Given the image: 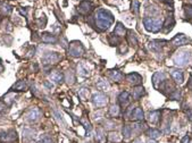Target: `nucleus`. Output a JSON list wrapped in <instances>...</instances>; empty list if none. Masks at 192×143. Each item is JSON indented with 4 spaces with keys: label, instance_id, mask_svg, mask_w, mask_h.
Wrapping results in <instances>:
<instances>
[{
    "label": "nucleus",
    "instance_id": "obj_47",
    "mask_svg": "<svg viewBox=\"0 0 192 143\" xmlns=\"http://www.w3.org/2000/svg\"><path fill=\"white\" fill-rule=\"evenodd\" d=\"M4 71V66H2V64H1V61H0V73Z\"/></svg>",
    "mask_w": 192,
    "mask_h": 143
},
{
    "label": "nucleus",
    "instance_id": "obj_27",
    "mask_svg": "<svg viewBox=\"0 0 192 143\" xmlns=\"http://www.w3.org/2000/svg\"><path fill=\"white\" fill-rule=\"evenodd\" d=\"M109 114H110V116H113V117H117V116L120 115V107H118L117 105H113L112 107H110Z\"/></svg>",
    "mask_w": 192,
    "mask_h": 143
},
{
    "label": "nucleus",
    "instance_id": "obj_8",
    "mask_svg": "<svg viewBox=\"0 0 192 143\" xmlns=\"http://www.w3.org/2000/svg\"><path fill=\"white\" fill-rule=\"evenodd\" d=\"M77 10H79V13L82 14V15H88V14H90V13L93 10V5H92L90 1H82V2L79 5Z\"/></svg>",
    "mask_w": 192,
    "mask_h": 143
},
{
    "label": "nucleus",
    "instance_id": "obj_30",
    "mask_svg": "<svg viewBox=\"0 0 192 143\" xmlns=\"http://www.w3.org/2000/svg\"><path fill=\"white\" fill-rule=\"evenodd\" d=\"M128 43L132 44V46H136V43H138V40H136L134 33H132V32L128 33Z\"/></svg>",
    "mask_w": 192,
    "mask_h": 143
},
{
    "label": "nucleus",
    "instance_id": "obj_3",
    "mask_svg": "<svg viewBox=\"0 0 192 143\" xmlns=\"http://www.w3.org/2000/svg\"><path fill=\"white\" fill-rule=\"evenodd\" d=\"M189 60H190V52L189 51H179L173 57V61L179 67L185 66L189 63Z\"/></svg>",
    "mask_w": 192,
    "mask_h": 143
},
{
    "label": "nucleus",
    "instance_id": "obj_20",
    "mask_svg": "<svg viewBox=\"0 0 192 143\" xmlns=\"http://www.w3.org/2000/svg\"><path fill=\"white\" fill-rule=\"evenodd\" d=\"M114 33L116 34L117 36H124L125 33H126V30H125L124 25L122 23H117L116 24V28H115V31Z\"/></svg>",
    "mask_w": 192,
    "mask_h": 143
},
{
    "label": "nucleus",
    "instance_id": "obj_24",
    "mask_svg": "<svg viewBox=\"0 0 192 143\" xmlns=\"http://www.w3.org/2000/svg\"><path fill=\"white\" fill-rule=\"evenodd\" d=\"M0 9H1V12L4 13L5 15H9L12 13V6L8 2H1L0 4Z\"/></svg>",
    "mask_w": 192,
    "mask_h": 143
},
{
    "label": "nucleus",
    "instance_id": "obj_14",
    "mask_svg": "<svg viewBox=\"0 0 192 143\" xmlns=\"http://www.w3.org/2000/svg\"><path fill=\"white\" fill-rule=\"evenodd\" d=\"M169 72H171V75H172V77L174 79V81H175L176 83H179V84L183 83V79H184L183 72L180 71V69H173V68Z\"/></svg>",
    "mask_w": 192,
    "mask_h": 143
},
{
    "label": "nucleus",
    "instance_id": "obj_22",
    "mask_svg": "<svg viewBox=\"0 0 192 143\" xmlns=\"http://www.w3.org/2000/svg\"><path fill=\"white\" fill-rule=\"evenodd\" d=\"M110 77H112V79H114L115 82H120L122 79H124V76H123V74L120 73V71H112L110 72Z\"/></svg>",
    "mask_w": 192,
    "mask_h": 143
},
{
    "label": "nucleus",
    "instance_id": "obj_28",
    "mask_svg": "<svg viewBox=\"0 0 192 143\" xmlns=\"http://www.w3.org/2000/svg\"><path fill=\"white\" fill-rule=\"evenodd\" d=\"M77 73L82 76H88L89 75V69H87V68L84 67L82 64H80V65L77 66Z\"/></svg>",
    "mask_w": 192,
    "mask_h": 143
},
{
    "label": "nucleus",
    "instance_id": "obj_17",
    "mask_svg": "<svg viewBox=\"0 0 192 143\" xmlns=\"http://www.w3.org/2000/svg\"><path fill=\"white\" fill-rule=\"evenodd\" d=\"M41 39L43 41L44 43H56L57 42V38L55 35H52L50 33H43Z\"/></svg>",
    "mask_w": 192,
    "mask_h": 143
},
{
    "label": "nucleus",
    "instance_id": "obj_10",
    "mask_svg": "<svg viewBox=\"0 0 192 143\" xmlns=\"http://www.w3.org/2000/svg\"><path fill=\"white\" fill-rule=\"evenodd\" d=\"M118 101H120V105L122 107L126 108L130 105V102H131V95H130V93L127 91L122 92L120 94V97H118Z\"/></svg>",
    "mask_w": 192,
    "mask_h": 143
},
{
    "label": "nucleus",
    "instance_id": "obj_36",
    "mask_svg": "<svg viewBox=\"0 0 192 143\" xmlns=\"http://www.w3.org/2000/svg\"><path fill=\"white\" fill-rule=\"evenodd\" d=\"M87 93H89V91L87 90V89H82V91L80 92V95L82 99H85L87 98Z\"/></svg>",
    "mask_w": 192,
    "mask_h": 143
},
{
    "label": "nucleus",
    "instance_id": "obj_46",
    "mask_svg": "<svg viewBox=\"0 0 192 143\" xmlns=\"http://www.w3.org/2000/svg\"><path fill=\"white\" fill-rule=\"evenodd\" d=\"M188 87H190V89H192V77H191V79H190V83L188 84Z\"/></svg>",
    "mask_w": 192,
    "mask_h": 143
},
{
    "label": "nucleus",
    "instance_id": "obj_18",
    "mask_svg": "<svg viewBox=\"0 0 192 143\" xmlns=\"http://www.w3.org/2000/svg\"><path fill=\"white\" fill-rule=\"evenodd\" d=\"M97 87L99 89V90H102V91H108L109 89H110V84L104 79H98V82H97Z\"/></svg>",
    "mask_w": 192,
    "mask_h": 143
},
{
    "label": "nucleus",
    "instance_id": "obj_34",
    "mask_svg": "<svg viewBox=\"0 0 192 143\" xmlns=\"http://www.w3.org/2000/svg\"><path fill=\"white\" fill-rule=\"evenodd\" d=\"M109 140H110V141H120V138L118 136L117 133H112V134L109 135Z\"/></svg>",
    "mask_w": 192,
    "mask_h": 143
},
{
    "label": "nucleus",
    "instance_id": "obj_11",
    "mask_svg": "<svg viewBox=\"0 0 192 143\" xmlns=\"http://www.w3.org/2000/svg\"><path fill=\"white\" fill-rule=\"evenodd\" d=\"M126 79L128 83L133 84V85H140L142 82V77H141L138 73H130L126 75Z\"/></svg>",
    "mask_w": 192,
    "mask_h": 143
},
{
    "label": "nucleus",
    "instance_id": "obj_43",
    "mask_svg": "<svg viewBox=\"0 0 192 143\" xmlns=\"http://www.w3.org/2000/svg\"><path fill=\"white\" fill-rule=\"evenodd\" d=\"M44 85H46V86H48V87H50V89L52 87V84L48 83V82H44Z\"/></svg>",
    "mask_w": 192,
    "mask_h": 143
},
{
    "label": "nucleus",
    "instance_id": "obj_5",
    "mask_svg": "<svg viewBox=\"0 0 192 143\" xmlns=\"http://www.w3.org/2000/svg\"><path fill=\"white\" fill-rule=\"evenodd\" d=\"M17 140V133L14 130L0 133V142L1 143H15Z\"/></svg>",
    "mask_w": 192,
    "mask_h": 143
},
{
    "label": "nucleus",
    "instance_id": "obj_26",
    "mask_svg": "<svg viewBox=\"0 0 192 143\" xmlns=\"http://www.w3.org/2000/svg\"><path fill=\"white\" fill-rule=\"evenodd\" d=\"M147 135L150 136L151 139L156 140L160 136V132L158 131V130H155V128H150V130H148V132H147Z\"/></svg>",
    "mask_w": 192,
    "mask_h": 143
},
{
    "label": "nucleus",
    "instance_id": "obj_1",
    "mask_svg": "<svg viewBox=\"0 0 192 143\" xmlns=\"http://www.w3.org/2000/svg\"><path fill=\"white\" fill-rule=\"evenodd\" d=\"M94 20H96L97 28L101 31H105L114 23V16L112 13L106 9H99L94 16Z\"/></svg>",
    "mask_w": 192,
    "mask_h": 143
},
{
    "label": "nucleus",
    "instance_id": "obj_37",
    "mask_svg": "<svg viewBox=\"0 0 192 143\" xmlns=\"http://www.w3.org/2000/svg\"><path fill=\"white\" fill-rule=\"evenodd\" d=\"M104 140V133H102V131L101 130H98V141H102Z\"/></svg>",
    "mask_w": 192,
    "mask_h": 143
},
{
    "label": "nucleus",
    "instance_id": "obj_23",
    "mask_svg": "<svg viewBox=\"0 0 192 143\" xmlns=\"http://www.w3.org/2000/svg\"><path fill=\"white\" fill-rule=\"evenodd\" d=\"M132 94H133V98L134 99H136V100H139L142 97V95L144 94V89L142 86H138V87H135L134 90H133V92H132Z\"/></svg>",
    "mask_w": 192,
    "mask_h": 143
},
{
    "label": "nucleus",
    "instance_id": "obj_32",
    "mask_svg": "<svg viewBox=\"0 0 192 143\" xmlns=\"http://www.w3.org/2000/svg\"><path fill=\"white\" fill-rule=\"evenodd\" d=\"M81 123L84 125V127H85V130H87V131H91V124H90L89 120L87 122V119L85 118H82L81 119Z\"/></svg>",
    "mask_w": 192,
    "mask_h": 143
},
{
    "label": "nucleus",
    "instance_id": "obj_15",
    "mask_svg": "<svg viewBox=\"0 0 192 143\" xmlns=\"http://www.w3.org/2000/svg\"><path fill=\"white\" fill-rule=\"evenodd\" d=\"M26 117H28V122H35V120H38L39 117H40V110H39L38 108H33V109H31V110L28 112Z\"/></svg>",
    "mask_w": 192,
    "mask_h": 143
},
{
    "label": "nucleus",
    "instance_id": "obj_12",
    "mask_svg": "<svg viewBox=\"0 0 192 143\" xmlns=\"http://www.w3.org/2000/svg\"><path fill=\"white\" fill-rule=\"evenodd\" d=\"M165 81H166V75H165L163 72H157L152 76L153 86L157 87V89H158V83H161V82H165Z\"/></svg>",
    "mask_w": 192,
    "mask_h": 143
},
{
    "label": "nucleus",
    "instance_id": "obj_21",
    "mask_svg": "<svg viewBox=\"0 0 192 143\" xmlns=\"http://www.w3.org/2000/svg\"><path fill=\"white\" fill-rule=\"evenodd\" d=\"M159 117H160V111L159 110L151 111V112H150V115H149V120H150L152 124H157L158 123V120H159Z\"/></svg>",
    "mask_w": 192,
    "mask_h": 143
},
{
    "label": "nucleus",
    "instance_id": "obj_31",
    "mask_svg": "<svg viewBox=\"0 0 192 143\" xmlns=\"http://www.w3.org/2000/svg\"><path fill=\"white\" fill-rule=\"evenodd\" d=\"M169 98H171L172 100H180L181 99V92L179 91V90H175L172 94L169 95Z\"/></svg>",
    "mask_w": 192,
    "mask_h": 143
},
{
    "label": "nucleus",
    "instance_id": "obj_19",
    "mask_svg": "<svg viewBox=\"0 0 192 143\" xmlns=\"http://www.w3.org/2000/svg\"><path fill=\"white\" fill-rule=\"evenodd\" d=\"M13 91H25L26 90V82H25L24 79H20L18 82L13 85L12 87Z\"/></svg>",
    "mask_w": 192,
    "mask_h": 143
},
{
    "label": "nucleus",
    "instance_id": "obj_4",
    "mask_svg": "<svg viewBox=\"0 0 192 143\" xmlns=\"http://www.w3.org/2000/svg\"><path fill=\"white\" fill-rule=\"evenodd\" d=\"M126 115L128 116V118L132 119V120H143L144 119V114L142 108L140 107H136L133 109V107H130V109L127 110Z\"/></svg>",
    "mask_w": 192,
    "mask_h": 143
},
{
    "label": "nucleus",
    "instance_id": "obj_41",
    "mask_svg": "<svg viewBox=\"0 0 192 143\" xmlns=\"http://www.w3.org/2000/svg\"><path fill=\"white\" fill-rule=\"evenodd\" d=\"M161 2H165V4H168V5H173V0H159Z\"/></svg>",
    "mask_w": 192,
    "mask_h": 143
},
{
    "label": "nucleus",
    "instance_id": "obj_7",
    "mask_svg": "<svg viewBox=\"0 0 192 143\" xmlns=\"http://www.w3.org/2000/svg\"><path fill=\"white\" fill-rule=\"evenodd\" d=\"M92 102L96 107H105L108 103V98L101 93V92H97L92 95Z\"/></svg>",
    "mask_w": 192,
    "mask_h": 143
},
{
    "label": "nucleus",
    "instance_id": "obj_44",
    "mask_svg": "<svg viewBox=\"0 0 192 143\" xmlns=\"http://www.w3.org/2000/svg\"><path fill=\"white\" fill-rule=\"evenodd\" d=\"M133 143H143V142H142V140H140V139H136L135 141H134V142H133Z\"/></svg>",
    "mask_w": 192,
    "mask_h": 143
},
{
    "label": "nucleus",
    "instance_id": "obj_39",
    "mask_svg": "<svg viewBox=\"0 0 192 143\" xmlns=\"http://www.w3.org/2000/svg\"><path fill=\"white\" fill-rule=\"evenodd\" d=\"M189 141H190V138H189L188 135H186V136H184L183 139H182V143H189Z\"/></svg>",
    "mask_w": 192,
    "mask_h": 143
},
{
    "label": "nucleus",
    "instance_id": "obj_16",
    "mask_svg": "<svg viewBox=\"0 0 192 143\" xmlns=\"http://www.w3.org/2000/svg\"><path fill=\"white\" fill-rule=\"evenodd\" d=\"M50 79L54 81L55 83H61L63 81H64V75H63V73H60V72H54L50 74Z\"/></svg>",
    "mask_w": 192,
    "mask_h": 143
},
{
    "label": "nucleus",
    "instance_id": "obj_6",
    "mask_svg": "<svg viewBox=\"0 0 192 143\" xmlns=\"http://www.w3.org/2000/svg\"><path fill=\"white\" fill-rule=\"evenodd\" d=\"M68 52H69V55L73 56V57H81V56L84 53V48L80 42L74 41V42H72V43L69 44Z\"/></svg>",
    "mask_w": 192,
    "mask_h": 143
},
{
    "label": "nucleus",
    "instance_id": "obj_45",
    "mask_svg": "<svg viewBox=\"0 0 192 143\" xmlns=\"http://www.w3.org/2000/svg\"><path fill=\"white\" fill-rule=\"evenodd\" d=\"M147 143H157V141H156V140L151 139V140H149V141H148Z\"/></svg>",
    "mask_w": 192,
    "mask_h": 143
},
{
    "label": "nucleus",
    "instance_id": "obj_48",
    "mask_svg": "<svg viewBox=\"0 0 192 143\" xmlns=\"http://www.w3.org/2000/svg\"><path fill=\"white\" fill-rule=\"evenodd\" d=\"M190 2H191V4H192V0H190Z\"/></svg>",
    "mask_w": 192,
    "mask_h": 143
},
{
    "label": "nucleus",
    "instance_id": "obj_9",
    "mask_svg": "<svg viewBox=\"0 0 192 143\" xmlns=\"http://www.w3.org/2000/svg\"><path fill=\"white\" fill-rule=\"evenodd\" d=\"M60 59V56L57 52H47L42 58L44 64H56Z\"/></svg>",
    "mask_w": 192,
    "mask_h": 143
},
{
    "label": "nucleus",
    "instance_id": "obj_33",
    "mask_svg": "<svg viewBox=\"0 0 192 143\" xmlns=\"http://www.w3.org/2000/svg\"><path fill=\"white\" fill-rule=\"evenodd\" d=\"M184 12H185V15H186V17L191 20V18H192V7L185 6V8H184Z\"/></svg>",
    "mask_w": 192,
    "mask_h": 143
},
{
    "label": "nucleus",
    "instance_id": "obj_35",
    "mask_svg": "<svg viewBox=\"0 0 192 143\" xmlns=\"http://www.w3.org/2000/svg\"><path fill=\"white\" fill-rule=\"evenodd\" d=\"M132 7L134 9V13H139V2L136 1V0H133V4H132Z\"/></svg>",
    "mask_w": 192,
    "mask_h": 143
},
{
    "label": "nucleus",
    "instance_id": "obj_40",
    "mask_svg": "<svg viewBox=\"0 0 192 143\" xmlns=\"http://www.w3.org/2000/svg\"><path fill=\"white\" fill-rule=\"evenodd\" d=\"M5 108H6V106H5V103L0 101V112H2V111L5 110Z\"/></svg>",
    "mask_w": 192,
    "mask_h": 143
},
{
    "label": "nucleus",
    "instance_id": "obj_38",
    "mask_svg": "<svg viewBox=\"0 0 192 143\" xmlns=\"http://www.w3.org/2000/svg\"><path fill=\"white\" fill-rule=\"evenodd\" d=\"M38 143H51V141H50V139H48V138H44V139H42Z\"/></svg>",
    "mask_w": 192,
    "mask_h": 143
},
{
    "label": "nucleus",
    "instance_id": "obj_42",
    "mask_svg": "<svg viewBox=\"0 0 192 143\" xmlns=\"http://www.w3.org/2000/svg\"><path fill=\"white\" fill-rule=\"evenodd\" d=\"M188 117H189V119H190V122H192V109L188 110Z\"/></svg>",
    "mask_w": 192,
    "mask_h": 143
},
{
    "label": "nucleus",
    "instance_id": "obj_2",
    "mask_svg": "<svg viewBox=\"0 0 192 143\" xmlns=\"http://www.w3.org/2000/svg\"><path fill=\"white\" fill-rule=\"evenodd\" d=\"M143 25L147 31L157 33V32L160 31V28H163V20L161 18L146 17V18H143Z\"/></svg>",
    "mask_w": 192,
    "mask_h": 143
},
{
    "label": "nucleus",
    "instance_id": "obj_29",
    "mask_svg": "<svg viewBox=\"0 0 192 143\" xmlns=\"http://www.w3.org/2000/svg\"><path fill=\"white\" fill-rule=\"evenodd\" d=\"M123 134H124V138L125 139H128L131 135H132V128H131V126H124V128H123Z\"/></svg>",
    "mask_w": 192,
    "mask_h": 143
},
{
    "label": "nucleus",
    "instance_id": "obj_13",
    "mask_svg": "<svg viewBox=\"0 0 192 143\" xmlns=\"http://www.w3.org/2000/svg\"><path fill=\"white\" fill-rule=\"evenodd\" d=\"M172 42L174 46H185V44H188L189 39L184 35V34L181 33V34H177L176 36H174V39L172 40Z\"/></svg>",
    "mask_w": 192,
    "mask_h": 143
},
{
    "label": "nucleus",
    "instance_id": "obj_25",
    "mask_svg": "<svg viewBox=\"0 0 192 143\" xmlns=\"http://www.w3.org/2000/svg\"><path fill=\"white\" fill-rule=\"evenodd\" d=\"M164 26H166V32L172 31L173 26H174V18H173V16H168L167 20H166V23L164 24Z\"/></svg>",
    "mask_w": 192,
    "mask_h": 143
}]
</instances>
